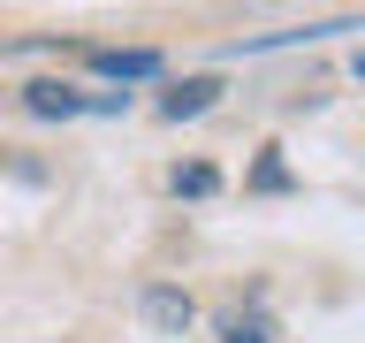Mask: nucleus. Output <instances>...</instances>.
Here are the masks:
<instances>
[{
	"label": "nucleus",
	"mask_w": 365,
	"mask_h": 343,
	"mask_svg": "<svg viewBox=\"0 0 365 343\" xmlns=\"http://www.w3.org/2000/svg\"><path fill=\"white\" fill-rule=\"evenodd\" d=\"M213 168H205V160H190V168H175V199H213Z\"/></svg>",
	"instance_id": "39448f33"
},
{
	"label": "nucleus",
	"mask_w": 365,
	"mask_h": 343,
	"mask_svg": "<svg viewBox=\"0 0 365 343\" xmlns=\"http://www.w3.org/2000/svg\"><path fill=\"white\" fill-rule=\"evenodd\" d=\"M213 99H221V76H190V84H175L160 99V114H168V122H190V114H205Z\"/></svg>",
	"instance_id": "f257e3e1"
},
{
	"label": "nucleus",
	"mask_w": 365,
	"mask_h": 343,
	"mask_svg": "<svg viewBox=\"0 0 365 343\" xmlns=\"http://www.w3.org/2000/svg\"><path fill=\"white\" fill-rule=\"evenodd\" d=\"M358 76H365V54H358Z\"/></svg>",
	"instance_id": "6e6552de"
},
{
	"label": "nucleus",
	"mask_w": 365,
	"mask_h": 343,
	"mask_svg": "<svg viewBox=\"0 0 365 343\" xmlns=\"http://www.w3.org/2000/svg\"><path fill=\"white\" fill-rule=\"evenodd\" d=\"M251 183H259V191H289V168H282V160H259V176H251Z\"/></svg>",
	"instance_id": "423d86ee"
},
{
	"label": "nucleus",
	"mask_w": 365,
	"mask_h": 343,
	"mask_svg": "<svg viewBox=\"0 0 365 343\" xmlns=\"http://www.w3.org/2000/svg\"><path fill=\"white\" fill-rule=\"evenodd\" d=\"M221 336H228V343H267V328H259V320H228Z\"/></svg>",
	"instance_id": "0eeeda50"
},
{
	"label": "nucleus",
	"mask_w": 365,
	"mask_h": 343,
	"mask_svg": "<svg viewBox=\"0 0 365 343\" xmlns=\"http://www.w3.org/2000/svg\"><path fill=\"white\" fill-rule=\"evenodd\" d=\"M91 69H99V76H160V54H91Z\"/></svg>",
	"instance_id": "7ed1b4c3"
},
{
	"label": "nucleus",
	"mask_w": 365,
	"mask_h": 343,
	"mask_svg": "<svg viewBox=\"0 0 365 343\" xmlns=\"http://www.w3.org/2000/svg\"><path fill=\"white\" fill-rule=\"evenodd\" d=\"M23 107H31V114H46V122H53V114L68 122V114H84L91 99H76V84H31V91H23Z\"/></svg>",
	"instance_id": "f03ea898"
},
{
	"label": "nucleus",
	"mask_w": 365,
	"mask_h": 343,
	"mask_svg": "<svg viewBox=\"0 0 365 343\" xmlns=\"http://www.w3.org/2000/svg\"><path fill=\"white\" fill-rule=\"evenodd\" d=\"M145 313H153L160 328H175V336H182V328H190V297H182V290H145Z\"/></svg>",
	"instance_id": "20e7f679"
}]
</instances>
